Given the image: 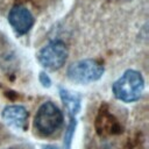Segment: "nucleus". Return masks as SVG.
I'll return each instance as SVG.
<instances>
[{
  "label": "nucleus",
  "instance_id": "nucleus-1",
  "mask_svg": "<svg viewBox=\"0 0 149 149\" xmlns=\"http://www.w3.org/2000/svg\"><path fill=\"white\" fill-rule=\"evenodd\" d=\"M143 90L144 79L141 72L132 69L126 70L112 86L114 97L123 102H133L139 100L143 93Z\"/></svg>",
  "mask_w": 149,
  "mask_h": 149
},
{
  "label": "nucleus",
  "instance_id": "nucleus-2",
  "mask_svg": "<svg viewBox=\"0 0 149 149\" xmlns=\"http://www.w3.org/2000/svg\"><path fill=\"white\" fill-rule=\"evenodd\" d=\"M63 113L52 101L43 102L34 118L35 130L42 136H51L63 126Z\"/></svg>",
  "mask_w": 149,
  "mask_h": 149
},
{
  "label": "nucleus",
  "instance_id": "nucleus-3",
  "mask_svg": "<svg viewBox=\"0 0 149 149\" xmlns=\"http://www.w3.org/2000/svg\"><path fill=\"white\" fill-rule=\"evenodd\" d=\"M105 72L102 63L97 59H80L72 63L68 71V78L76 84H90L99 80Z\"/></svg>",
  "mask_w": 149,
  "mask_h": 149
},
{
  "label": "nucleus",
  "instance_id": "nucleus-4",
  "mask_svg": "<svg viewBox=\"0 0 149 149\" xmlns=\"http://www.w3.org/2000/svg\"><path fill=\"white\" fill-rule=\"evenodd\" d=\"M68 55L69 50L66 44L61 40H54L38 51L37 59L43 68L54 71L61 69L65 64Z\"/></svg>",
  "mask_w": 149,
  "mask_h": 149
},
{
  "label": "nucleus",
  "instance_id": "nucleus-5",
  "mask_svg": "<svg viewBox=\"0 0 149 149\" xmlns=\"http://www.w3.org/2000/svg\"><path fill=\"white\" fill-rule=\"evenodd\" d=\"M95 130L100 137H108L118 135L122 132V126L115 115L111 112L107 104H102L95 118Z\"/></svg>",
  "mask_w": 149,
  "mask_h": 149
},
{
  "label": "nucleus",
  "instance_id": "nucleus-6",
  "mask_svg": "<svg viewBox=\"0 0 149 149\" xmlns=\"http://www.w3.org/2000/svg\"><path fill=\"white\" fill-rule=\"evenodd\" d=\"M8 22L17 35H24L33 28L35 19L27 7L15 5L8 13Z\"/></svg>",
  "mask_w": 149,
  "mask_h": 149
},
{
  "label": "nucleus",
  "instance_id": "nucleus-7",
  "mask_svg": "<svg viewBox=\"0 0 149 149\" xmlns=\"http://www.w3.org/2000/svg\"><path fill=\"white\" fill-rule=\"evenodd\" d=\"M1 116L3 121L22 132H26L28 129V118L29 113L28 111L21 106V105H8L2 109Z\"/></svg>",
  "mask_w": 149,
  "mask_h": 149
},
{
  "label": "nucleus",
  "instance_id": "nucleus-8",
  "mask_svg": "<svg viewBox=\"0 0 149 149\" xmlns=\"http://www.w3.org/2000/svg\"><path fill=\"white\" fill-rule=\"evenodd\" d=\"M59 95H61V99L64 104L66 112L69 113V116L76 118V115L80 111V101H81L80 95L64 87H59Z\"/></svg>",
  "mask_w": 149,
  "mask_h": 149
},
{
  "label": "nucleus",
  "instance_id": "nucleus-9",
  "mask_svg": "<svg viewBox=\"0 0 149 149\" xmlns=\"http://www.w3.org/2000/svg\"><path fill=\"white\" fill-rule=\"evenodd\" d=\"M77 127V120L76 118H70V121L68 123V127L65 129V134H64V148L65 149H70L71 148V142L74 135V130Z\"/></svg>",
  "mask_w": 149,
  "mask_h": 149
},
{
  "label": "nucleus",
  "instance_id": "nucleus-10",
  "mask_svg": "<svg viewBox=\"0 0 149 149\" xmlns=\"http://www.w3.org/2000/svg\"><path fill=\"white\" fill-rule=\"evenodd\" d=\"M38 79H40V83L42 84L43 87H50V85H51V79H50V77H49L45 72L42 71V72L40 73Z\"/></svg>",
  "mask_w": 149,
  "mask_h": 149
},
{
  "label": "nucleus",
  "instance_id": "nucleus-11",
  "mask_svg": "<svg viewBox=\"0 0 149 149\" xmlns=\"http://www.w3.org/2000/svg\"><path fill=\"white\" fill-rule=\"evenodd\" d=\"M42 149H58V148H57V147H55V146L48 144V146H43V147H42Z\"/></svg>",
  "mask_w": 149,
  "mask_h": 149
},
{
  "label": "nucleus",
  "instance_id": "nucleus-12",
  "mask_svg": "<svg viewBox=\"0 0 149 149\" xmlns=\"http://www.w3.org/2000/svg\"><path fill=\"white\" fill-rule=\"evenodd\" d=\"M7 149H14V148H7Z\"/></svg>",
  "mask_w": 149,
  "mask_h": 149
}]
</instances>
